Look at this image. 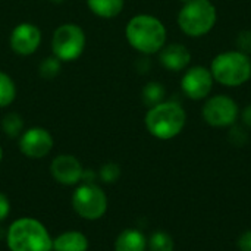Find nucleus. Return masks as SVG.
Segmentation results:
<instances>
[{"mask_svg": "<svg viewBox=\"0 0 251 251\" xmlns=\"http://www.w3.org/2000/svg\"><path fill=\"white\" fill-rule=\"evenodd\" d=\"M126 41L143 54L159 53L166 44V28L160 19L151 15H135L125 26Z\"/></svg>", "mask_w": 251, "mask_h": 251, "instance_id": "nucleus-1", "label": "nucleus"}, {"mask_svg": "<svg viewBox=\"0 0 251 251\" xmlns=\"http://www.w3.org/2000/svg\"><path fill=\"white\" fill-rule=\"evenodd\" d=\"M9 251H53V238L47 228L34 218H19L6 231Z\"/></svg>", "mask_w": 251, "mask_h": 251, "instance_id": "nucleus-2", "label": "nucleus"}, {"mask_svg": "<svg viewBox=\"0 0 251 251\" xmlns=\"http://www.w3.org/2000/svg\"><path fill=\"white\" fill-rule=\"evenodd\" d=\"M185 121V110L175 101H162L151 106L144 119L147 131L159 140L175 138L184 129Z\"/></svg>", "mask_w": 251, "mask_h": 251, "instance_id": "nucleus-3", "label": "nucleus"}, {"mask_svg": "<svg viewBox=\"0 0 251 251\" xmlns=\"http://www.w3.org/2000/svg\"><path fill=\"white\" fill-rule=\"evenodd\" d=\"M213 79L225 87H238L251 78V60L249 54L235 51H224L218 54L210 66Z\"/></svg>", "mask_w": 251, "mask_h": 251, "instance_id": "nucleus-4", "label": "nucleus"}, {"mask_svg": "<svg viewBox=\"0 0 251 251\" xmlns=\"http://www.w3.org/2000/svg\"><path fill=\"white\" fill-rule=\"evenodd\" d=\"M216 7L209 0H190L178 13V25L188 37H203L216 24Z\"/></svg>", "mask_w": 251, "mask_h": 251, "instance_id": "nucleus-5", "label": "nucleus"}, {"mask_svg": "<svg viewBox=\"0 0 251 251\" xmlns=\"http://www.w3.org/2000/svg\"><path fill=\"white\" fill-rule=\"evenodd\" d=\"M74 212L85 221L101 219L109 206V200L103 188L94 182H81L76 185L72 199Z\"/></svg>", "mask_w": 251, "mask_h": 251, "instance_id": "nucleus-6", "label": "nucleus"}, {"mask_svg": "<svg viewBox=\"0 0 251 251\" xmlns=\"http://www.w3.org/2000/svg\"><path fill=\"white\" fill-rule=\"evenodd\" d=\"M87 37L84 29L72 22L59 25L51 35V51L60 62H74L84 53Z\"/></svg>", "mask_w": 251, "mask_h": 251, "instance_id": "nucleus-7", "label": "nucleus"}, {"mask_svg": "<svg viewBox=\"0 0 251 251\" xmlns=\"http://www.w3.org/2000/svg\"><path fill=\"white\" fill-rule=\"evenodd\" d=\"M238 106L228 96H215L203 106V118L210 126L225 128L235 124L238 118Z\"/></svg>", "mask_w": 251, "mask_h": 251, "instance_id": "nucleus-8", "label": "nucleus"}, {"mask_svg": "<svg viewBox=\"0 0 251 251\" xmlns=\"http://www.w3.org/2000/svg\"><path fill=\"white\" fill-rule=\"evenodd\" d=\"M19 151L28 159H43L46 157L54 146L51 134L43 126H32L25 129L18 141Z\"/></svg>", "mask_w": 251, "mask_h": 251, "instance_id": "nucleus-9", "label": "nucleus"}, {"mask_svg": "<svg viewBox=\"0 0 251 251\" xmlns=\"http://www.w3.org/2000/svg\"><path fill=\"white\" fill-rule=\"evenodd\" d=\"M41 31L32 22L18 24L9 37V46L13 53L18 56H31L34 54L41 44Z\"/></svg>", "mask_w": 251, "mask_h": 251, "instance_id": "nucleus-10", "label": "nucleus"}, {"mask_svg": "<svg viewBox=\"0 0 251 251\" xmlns=\"http://www.w3.org/2000/svg\"><path fill=\"white\" fill-rule=\"evenodd\" d=\"M50 174L57 184L65 187H75L82 181L84 168L75 156L59 154L51 160Z\"/></svg>", "mask_w": 251, "mask_h": 251, "instance_id": "nucleus-11", "label": "nucleus"}, {"mask_svg": "<svg viewBox=\"0 0 251 251\" xmlns=\"http://www.w3.org/2000/svg\"><path fill=\"white\" fill-rule=\"evenodd\" d=\"M213 81L215 79L210 69L204 66H193L184 74L181 87L187 97L193 100H201L206 99L212 91Z\"/></svg>", "mask_w": 251, "mask_h": 251, "instance_id": "nucleus-12", "label": "nucleus"}, {"mask_svg": "<svg viewBox=\"0 0 251 251\" xmlns=\"http://www.w3.org/2000/svg\"><path fill=\"white\" fill-rule=\"evenodd\" d=\"M159 59L160 63L174 72L182 71L188 66L190 60H191V53L188 51V49L184 44H168L165 46L160 51H159Z\"/></svg>", "mask_w": 251, "mask_h": 251, "instance_id": "nucleus-13", "label": "nucleus"}, {"mask_svg": "<svg viewBox=\"0 0 251 251\" xmlns=\"http://www.w3.org/2000/svg\"><path fill=\"white\" fill-rule=\"evenodd\" d=\"M90 243L79 231H65L53 238V251H88Z\"/></svg>", "mask_w": 251, "mask_h": 251, "instance_id": "nucleus-14", "label": "nucleus"}, {"mask_svg": "<svg viewBox=\"0 0 251 251\" xmlns=\"http://www.w3.org/2000/svg\"><path fill=\"white\" fill-rule=\"evenodd\" d=\"M113 249L115 251H146L147 238L141 231L128 228L116 237Z\"/></svg>", "mask_w": 251, "mask_h": 251, "instance_id": "nucleus-15", "label": "nucleus"}, {"mask_svg": "<svg viewBox=\"0 0 251 251\" xmlns=\"http://www.w3.org/2000/svg\"><path fill=\"white\" fill-rule=\"evenodd\" d=\"M87 6L93 15L103 19H112L122 12L125 0H87Z\"/></svg>", "mask_w": 251, "mask_h": 251, "instance_id": "nucleus-16", "label": "nucleus"}, {"mask_svg": "<svg viewBox=\"0 0 251 251\" xmlns=\"http://www.w3.org/2000/svg\"><path fill=\"white\" fill-rule=\"evenodd\" d=\"M16 99V85L10 75L0 71V109L10 106Z\"/></svg>", "mask_w": 251, "mask_h": 251, "instance_id": "nucleus-17", "label": "nucleus"}, {"mask_svg": "<svg viewBox=\"0 0 251 251\" xmlns=\"http://www.w3.org/2000/svg\"><path fill=\"white\" fill-rule=\"evenodd\" d=\"M1 129L9 138L21 137V134L24 132L22 116L16 112H10V113L4 115V118L1 119Z\"/></svg>", "mask_w": 251, "mask_h": 251, "instance_id": "nucleus-18", "label": "nucleus"}, {"mask_svg": "<svg viewBox=\"0 0 251 251\" xmlns=\"http://www.w3.org/2000/svg\"><path fill=\"white\" fill-rule=\"evenodd\" d=\"M149 251H174V240L163 231H156L147 241Z\"/></svg>", "mask_w": 251, "mask_h": 251, "instance_id": "nucleus-19", "label": "nucleus"}, {"mask_svg": "<svg viewBox=\"0 0 251 251\" xmlns=\"http://www.w3.org/2000/svg\"><path fill=\"white\" fill-rule=\"evenodd\" d=\"M163 97H165V88L157 82H150L143 88V101L150 107L162 103Z\"/></svg>", "mask_w": 251, "mask_h": 251, "instance_id": "nucleus-20", "label": "nucleus"}, {"mask_svg": "<svg viewBox=\"0 0 251 251\" xmlns=\"http://www.w3.org/2000/svg\"><path fill=\"white\" fill-rule=\"evenodd\" d=\"M99 178L104 184H115L121 178V168H119V165H116L113 162L104 163L100 168V171H99Z\"/></svg>", "mask_w": 251, "mask_h": 251, "instance_id": "nucleus-21", "label": "nucleus"}, {"mask_svg": "<svg viewBox=\"0 0 251 251\" xmlns=\"http://www.w3.org/2000/svg\"><path fill=\"white\" fill-rule=\"evenodd\" d=\"M60 63L62 62L59 59H56L54 56L46 57L41 62V65H40V75L43 78H53V76H56L59 74V71H60Z\"/></svg>", "mask_w": 251, "mask_h": 251, "instance_id": "nucleus-22", "label": "nucleus"}, {"mask_svg": "<svg viewBox=\"0 0 251 251\" xmlns=\"http://www.w3.org/2000/svg\"><path fill=\"white\" fill-rule=\"evenodd\" d=\"M235 44H237V47H238V51L246 53V54L251 53V31H249V29L241 31V32L237 35Z\"/></svg>", "mask_w": 251, "mask_h": 251, "instance_id": "nucleus-23", "label": "nucleus"}, {"mask_svg": "<svg viewBox=\"0 0 251 251\" xmlns=\"http://www.w3.org/2000/svg\"><path fill=\"white\" fill-rule=\"evenodd\" d=\"M10 213V201L6 194L0 193V224L7 219Z\"/></svg>", "mask_w": 251, "mask_h": 251, "instance_id": "nucleus-24", "label": "nucleus"}, {"mask_svg": "<svg viewBox=\"0 0 251 251\" xmlns=\"http://www.w3.org/2000/svg\"><path fill=\"white\" fill-rule=\"evenodd\" d=\"M238 249L241 251H251V229L244 232L238 240Z\"/></svg>", "mask_w": 251, "mask_h": 251, "instance_id": "nucleus-25", "label": "nucleus"}, {"mask_svg": "<svg viewBox=\"0 0 251 251\" xmlns=\"http://www.w3.org/2000/svg\"><path fill=\"white\" fill-rule=\"evenodd\" d=\"M243 122L246 124V126L251 128V104L243 110Z\"/></svg>", "mask_w": 251, "mask_h": 251, "instance_id": "nucleus-26", "label": "nucleus"}, {"mask_svg": "<svg viewBox=\"0 0 251 251\" xmlns=\"http://www.w3.org/2000/svg\"><path fill=\"white\" fill-rule=\"evenodd\" d=\"M1 159H3V149H1V146H0V162H1Z\"/></svg>", "mask_w": 251, "mask_h": 251, "instance_id": "nucleus-27", "label": "nucleus"}, {"mask_svg": "<svg viewBox=\"0 0 251 251\" xmlns=\"http://www.w3.org/2000/svg\"><path fill=\"white\" fill-rule=\"evenodd\" d=\"M50 1H53V3H63L65 0H50Z\"/></svg>", "mask_w": 251, "mask_h": 251, "instance_id": "nucleus-28", "label": "nucleus"}, {"mask_svg": "<svg viewBox=\"0 0 251 251\" xmlns=\"http://www.w3.org/2000/svg\"><path fill=\"white\" fill-rule=\"evenodd\" d=\"M179 1H181V3H184V4H185V3H188V1H190V0H179Z\"/></svg>", "mask_w": 251, "mask_h": 251, "instance_id": "nucleus-29", "label": "nucleus"}]
</instances>
